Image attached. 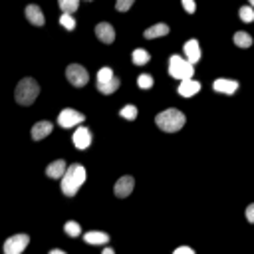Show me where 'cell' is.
<instances>
[{
  "label": "cell",
  "mask_w": 254,
  "mask_h": 254,
  "mask_svg": "<svg viewBox=\"0 0 254 254\" xmlns=\"http://www.w3.org/2000/svg\"><path fill=\"white\" fill-rule=\"evenodd\" d=\"M83 183H86V169L81 165H70L62 177V193L66 197H74Z\"/></svg>",
  "instance_id": "1"
},
{
  "label": "cell",
  "mask_w": 254,
  "mask_h": 254,
  "mask_svg": "<svg viewBox=\"0 0 254 254\" xmlns=\"http://www.w3.org/2000/svg\"><path fill=\"white\" fill-rule=\"evenodd\" d=\"M187 117L183 111H179L177 108H169L165 111H161L157 117H155V123L161 131L165 133H175L179 129H183V125H185Z\"/></svg>",
  "instance_id": "2"
},
{
  "label": "cell",
  "mask_w": 254,
  "mask_h": 254,
  "mask_svg": "<svg viewBox=\"0 0 254 254\" xmlns=\"http://www.w3.org/2000/svg\"><path fill=\"white\" fill-rule=\"evenodd\" d=\"M38 94H40V86H38V81L32 79V78L20 79L18 86H16V90H14L16 103H20V105H32V103L36 101Z\"/></svg>",
  "instance_id": "3"
},
{
  "label": "cell",
  "mask_w": 254,
  "mask_h": 254,
  "mask_svg": "<svg viewBox=\"0 0 254 254\" xmlns=\"http://www.w3.org/2000/svg\"><path fill=\"white\" fill-rule=\"evenodd\" d=\"M169 74L177 79H187V78H193L195 66L187 58H181V56L175 54V56L169 58Z\"/></svg>",
  "instance_id": "4"
},
{
  "label": "cell",
  "mask_w": 254,
  "mask_h": 254,
  "mask_svg": "<svg viewBox=\"0 0 254 254\" xmlns=\"http://www.w3.org/2000/svg\"><path fill=\"white\" fill-rule=\"evenodd\" d=\"M66 78H68V81L72 83L74 88H83L88 83V79H90L88 70L83 66H79V64H70V66L66 68Z\"/></svg>",
  "instance_id": "5"
},
{
  "label": "cell",
  "mask_w": 254,
  "mask_h": 254,
  "mask_svg": "<svg viewBox=\"0 0 254 254\" xmlns=\"http://www.w3.org/2000/svg\"><path fill=\"white\" fill-rule=\"evenodd\" d=\"M83 119H86V115L72 110V108H66V110H62L60 115H58V123L60 127H64V129H68V127H74V125H79Z\"/></svg>",
  "instance_id": "6"
},
{
  "label": "cell",
  "mask_w": 254,
  "mask_h": 254,
  "mask_svg": "<svg viewBox=\"0 0 254 254\" xmlns=\"http://www.w3.org/2000/svg\"><path fill=\"white\" fill-rule=\"evenodd\" d=\"M28 242H30L28 235H14V237L6 238V242H4V252H6V254H20V252H22V250L28 246Z\"/></svg>",
  "instance_id": "7"
},
{
  "label": "cell",
  "mask_w": 254,
  "mask_h": 254,
  "mask_svg": "<svg viewBox=\"0 0 254 254\" xmlns=\"http://www.w3.org/2000/svg\"><path fill=\"white\" fill-rule=\"evenodd\" d=\"M133 185H135V181H133L131 175H123L121 179H117L115 189H113V190H115V197H119V199L129 197L131 190H133Z\"/></svg>",
  "instance_id": "8"
},
{
  "label": "cell",
  "mask_w": 254,
  "mask_h": 254,
  "mask_svg": "<svg viewBox=\"0 0 254 254\" xmlns=\"http://www.w3.org/2000/svg\"><path fill=\"white\" fill-rule=\"evenodd\" d=\"M74 145L78 147V149H88L90 143H92V133L88 127H78V129L74 131V137H72Z\"/></svg>",
  "instance_id": "9"
},
{
  "label": "cell",
  "mask_w": 254,
  "mask_h": 254,
  "mask_svg": "<svg viewBox=\"0 0 254 254\" xmlns=\"http://www.w3.org/2000/svg\"><path fill=\"white\" fill-rule=\"evenodd\" d=\"M213 90H215V92H221V94H224V95H232V94L238 90V81H237V79L219 78V79H215V83H213Z\"/></svg>",
  "instance_id": "10"
},
{
  "label": "cell",
  "mask_w": 254,
  "mask_h": 254,
  "mask_svg": "<svg viewBox=\"0 0 254 254\" xmlns=\"http://www.w3.org/2000/svg\"><path fill=\"white\" fill-rule=\"evenodd\" d=\"M179 95H183V97H190V95H197L199 92H201V83L199 81H195L193 78H187V79H181V83H179Z\"/></svg>",
  "instance_id": "11"
},
{
  "label": "cell",
  "mask_w": 254,
  "mask_h": 254,
  "mask_svg": "<svg viewBox=\"0 0 254 254\" xmlns=\"http://www.w3.org/2000/svg\"><path fill=\"white\" fill-rule=\"evenodd\" d=\"M95 36L103 42V44H111V42L115 40V30H113V26L108 24V22H99V24L95 26Z\"/></svg>",
  "instance_id": "12"
},
{
  "label": "cell",
  "mask_w": 254,
  "mask_h": 254,
  "mask_svg": "<svg viewBox=\"0 0 254 254\" xmlns=\"http://www.w3.org/2000/svg\"><path fill=\"white\" fill-rule=\"evenodd\" d=\"M183 52H185V58L190 64H197L201 60V48H199V42L197 40H187L185 46H183Z\"/></svg>",
  "instance_id": "13"
},
{
  "label": "cell",
  "mask_w": 254,
  "mask_h": 254,
  "mask_svg": "<svg viewBox=\"0 0 254 254\" xmlns=\"http://www.w3.org/2000/svg\"><path fill=\"white\" fill-rule=\"evenodd\" d=\"M52 129H54V125H52L50 121H38V123L32 127V139H34V141L44 139V137H48V135L52 133Z\"/></svg>",
  "instance_id": "14"
},
{
  "label": "cell",
  "mask_w": 254,
  "mask_h": 254,
  "mask_svg": "<svg viewBox=\"0 0 254 254\" xmlns=\"http://www.w3.org/2000/svg\"><path fill=\"white\" fill-rule=\"evenodd\" d=\"M66 161L64 159H56V161H52L48 167H46V175L50 177V179H62L64 177V173H66Z\"/></svg>",
  "instance_id": "15"
},
{
  "label": "cell",
  "mask_w": 254,
  "mask_h": 254,
  "mask_svg": "<svg viewBox=\"0 0 254 254\" xmlns=\"http://www.w3.org/2000/svg\"><path fill=\"white\" fill-rule=\"evenodd\" d=\"M26 18H28V22H32L34 26H44V22H46L40 6H36V4H28L26 6Z\"/></svg>",
  "instance_id": "16"
},
{
  "label": "cell",
  "mask_w": 254,
  "mask_h": 254,
  "mask_svg": "<svg viewBox=\"0 0 254 254\" xmlns=\"http://www.w3.org/2000/svg\"><path fill=\"white\" fill-rule=\"evenodd\" d=\"M83 240L88 244H108L110 242V235L108 232H95V230H90L83 235Z\"/></svg>",
  "instance_id": "17"
},
{
  "label": "cell",
  "mask_w": 254,
  "mask_h": 254,
  "mask_svg": "<svg viewBox=\"0 0 254 254\" xmlns=\"http://www.w3.org/2000/svg\"><path fill=\"white\" fill-rule=\"evenodd\" d=\"M167 34H169V26L167 24H155V26H149L143 32V36L147 40H153V38H159V36H167Z\"/></svg>",
  "instance_id": "18"
},
{
  "label": "cell",
  "mask_w": 254,
  "mask_h": 254,
  "mask_svg": "<svg viewBox=\"0 0 254 254\" xmlns=\"http://www.w3.org/2000/svg\"><path fill=\"white\" fill-rule=\"evenodd\" d=\"M117 88H119V79L117 78H113L110 81H97V92H101L105 95H111Z\"/></svg>",
  "instance_id": "19"
},
{
  "label": "cell",
  "mask_w": 254,
  "mask_h": 254,
  "mask_svg": "<svg viewBox=\"0 0 254 254\" xmlns=\"http://www.w3.org/2000/svg\"><path fill=\"white\" fill-rule=\"evenodd\" d=\"M232 40H235V44H237L238 48H250V46H252V36H250L248 32H242V30L235 32Z\"/></svg>",
  "instance_id": "20"
},
{
  "label": "cell",
  "mask_w": 254,
  "mask_h": 254,
  "mask_svg": "<svg viewBox=\"0 0 254 254\" xmlns=\"http://www.w3.org/2000/svg\"><path fill=\"white\" fill-rule=\"evenodd\" d=\"M131 58H133V64H135V66H143V64H147V62L151 60V54L147 52V50H143V48H137V50H133Z\"/></svg>",
  "instance_id": "21"
},
{
  "label": "cell",
  "mask_w": 254,
  "mask_h": 254,
  "mask_svg": "<svg viewBox=\"0 0 254 254\" xmlns=\"http://www.w3.org/2000/svg\"><path fill=\"white\" fill-rule=\"evenodd\" d=\"M58 4H60V8H62V12L74 14V12L78 10V6H79V0H58Z\"/></svg>",
  "instance_id": "22"
},
{
  "label": "cell",
  "mask_w": 254,
  "mask_h": 254,
  "mask_svg": "<svg viewBox=\"0 0 254 254\" xmlns=\"http://www.w3.org/2000/svg\"><path fill=\"white\" fill-rule=\"evenodd\" d=\"M64 230H66V235H70V237H79L81 235V226H79V222H76V221H68L66 224H64Z\"/></svg>",
  "instance_id": "23"
},
{
  "label": "cell",
  "mask_w": 254,
  "mask_h": 254,
  "mask_svg": "<svg viewBox=\"0 0 254 254\" xmlns=\"http://www.w3.org/2000/svg\"><path fill=\"white\" fill-rule=\"evenodd\" d=\"M60 24L66 28V30H74L76 28V20H74V16L70 14V12H62V16H60Z\"/></svg>",
  "instance_id": "24"
},
{
  "label": "cell",
  "mask_w": 254,
  "mask_h": 254,
  "mask_svg": "<svg viewBox=\"0 0 254 254\" xmlns=\"http://www.w3.org/2000/svg\"><path fill=\"white\" fill-rule=\"evenodd\" d=\"M238 16H240L242 22H252L254 20V8L252 6H242V8H238Z\"/></svg>",
  "instance_id": "25"
},
{
  "label": "cell",
  "mask_w": 254,
  "mask_h": 254,
  "mask_svg": "<svg viewBox=\"0 0 254 254\" xmlns=\"http://www.w3.org/2000/svg\"><path fill=\"white\" fill-rule=\"evenodd\" d=\"M137 86H139L141 90H149V88H153V78H151L149 74H141V76L137 78Z\"/></svg>",
  "instance_id": "26"
},
{
  "label": "cell",
  "mask_w": 254,
  "mask_h": 254,
  "mask_svg": "<svg viewBox=\"0 0 254 254\" xmlns=\"http://www.w3.org/2000/svg\"><path fill=\"white\" fill-rule=\"evenodd\" d=\"M119 115L125 117V119H135L137 117V108L135 105H125V108L119 111Z\"/></svg>",
  "instance_id": "27"
},
{
  "label": "cell",
  "mask_w": 254,
  "mask_h": 254,
  "mask_svg": "<svg viewBox=\"0 0 254 254\" xmlns=\"http://www.w3.org/2000/svg\"><path fill=\"white\" fill-rule=\"evenodd\" d=\"M115 76H113V72H111V68H101L99 72H97V81H110V79H113Z\"/></svg>",
  "instance_id": "28"
},
{
  "label": "cell",
  "mask_w": 254,
  "mask_h": 254,
  "mask_svg": "<svg viewBox=\"0 0 254 254\" xmlns=\"http://www.w3.org/2000/svg\"><path fill=\"white\" fill-rule=\"evenodd\" d=\"M133 2H135V0H117V2H115V8H117L119 12H127V10L133 6Z\"/></svg>",
  "instance_id": "29"
},
{
  "label": "cell",
  "mask_w": 254,
  "mask_h": 254,
  "mask_svg": "<svg viewBox=\"0 0 254 254\" xmlns=\"http://www.w3.org/2000/svg\"><path fill=\"white\" fill-rule=\"evenodd\" d=\"M183 2V8L189 12V14H193L197 10V4H195V0H181Z\"/></svg>",
  "instance_id": "30"
},
{
  "label": "cell",
  "mask_w": 254,
  "mask_h": 254,
  "mask_svg": "<svg viewBox=\"0 0 254 254\" xmlns=\"http://www.w3.org/2000/svg\"><path fill=\"white\" fill-rule=\"evenodd\" d=\"M173 254H195V250L190 246H179V248H175Z\"/></svg>",
  "instance_id": "31"
},
{
  "label": "cell",
  "mask_w": 254,
  "mask_h": 254,
  "mask_svg": "<svg viewBox=\"0 0 254 254\" xmlns=\"http://www.w3.org/2000/svg\"><path fill=\"white\" fill-rule=\"evenodd\" d=\"M246 219H248V222H252V224H254V203L246 206Z\"/></svg>",
  "instance_id": "32"
},
{
  "label": "cell",
  "mask_w": 254,
  "mask_h": 254,
  "mask_svg": "<svg viewBox=\"0 0 254 254\" xmlns=\"http://www.w3.org/2000/svg\"><path fill=\"white\" fill-rule=\"evenodd\" d=\"M50 254H66V252L60 250V248H52V250H50Z\"/></svg>",
  "instance_id": "33"
},
{
  "label": "cell",
  "mask_w": 254,
  "mask_h": 254,
  "mask_svg": "<svg viewBox=\"0 0 254 254\" xmlns=\"http://www.w3.org/2000/svg\"><path fill=\"white\" fill-rule=\"evenodd\" d=\"M248 2H250V4H252V6H254V0H248Z\"/></svg>",
  "instance_id": "34"
}]
</instances>
